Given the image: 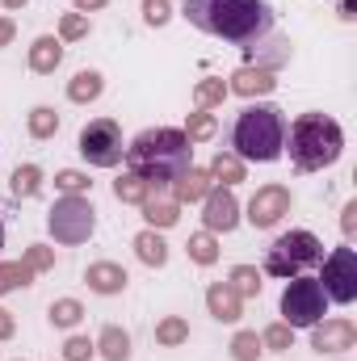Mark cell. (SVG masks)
<instances>
[{
    "label": "cell",
    "mask_w": 357,
    "mask_h": 361,
    "mask_svg": "<svg viewBox=\"0 0 357 361\" xmlns=\"http://www.w3.org/2000/svg\"><path fill=\"white\" fill-rule=\"evenodd\" d=\"M341 227H345V235L353 240V231H357V202H349V206H345V214H341Z\"/></svg>",
    "instance_id": "obj_40"
},
{
    "label": "cell",
    "mask_w": 357,
    "mask_h": 361,
    "mask_svg": "<svg viewBox=\"0 0 357 361\" xmlns=\"http://www.w3.org/2000/svg\"><path fill=\"white\" fill-rule=\"evenodd\" d=\"M25 265H30V273H47L55 265V252L42 248V244H30V248H25Z\"/></svg>",
    "instance_id": "obj_36"
},
{
    "label": "cell",
    "mask_w": 357,
    "mask_h": 361,
    "mask_svg": "<svg viewBox=\"0 0 357 361\" xmlns=\"http://www.w3.org/2000/svg\"><path fill=\"white\" fill-rule=\"evenodd\" d=\"M189 156H193V147H189L185 130L156 126V130H143V135L126 147L122 160H126V169H131L135 177H143L152 189H164V185H173L185 169H193Z\"/></svg>",
    "instance_id": "obj_2"
},
{
    "label": "cell",
    "mask_w": 357,
    "mask_h": 361,
    "mask_svg": "<svg viewBox=\"0 0 357 361\" xmlns=\"http://www.w3.org/2000/svg\"><path fill=\"white\" fill-rule=\"evenodd\" d=\"M55 130H59V114H55L51 105L30 109V135H34V139H51Z\"/></svg>",
    "instance_id": "obj_28"
},
{
    "label": "cell",
    "mask_w": 357,
    "mask_h": 361,
    "mask_svg": "<svg viewBox=\"0 0 357 361\" xmlns=\"http://www.w3.org/2000/svg\"><path fill=\"white\" fill-rule=\"evenodd\" d=\"M0 248H4V223H0Z\"/></svg>",
    "instance_id": "obj_46"
},
{
    "label": "cell",
    "mask_w": 357,
    "mask_h": 361,
    "mask_svg": "<svg viewBox=\"0 0 357 361\" xmlns=\"http://www.w3.org/2000/svg\"><path fill=\"white\" fill-rule=\"evenodd\" d=\"M143 17H147V25H164L173 17V4L169 0H143Z\"/></svg>",
    "instance_id": "obj_38"
},
{
    "label": "cell",
    "mask_w": 357,
    "mask_h": 361,
    "mask_svg": "<svg viewBox=\"0 0 357 361\" xmlns=\"http://www.w3.org/2000/svg\"><path fill=\"white\" fill-rule=\"evenodd\" d=\"M231 147H236L240 160H257V164L277 160L282 147H286V118H282V109L277 105H248L236 118Z\"/></svg>",
    "instance_id": "obj_4"
},
{
    "label": "cell",
    "mask_w": 357,
    "mask_h": 361,
    "mask_svg": "<svg viewBox=\"0 0 357 361\" xmlns=\"http://www.w3.org/2000/svg\"><path fill=\"white\" fill-rule=\"evenodd\" d=\"M8 336H13V315L0 307V341H8Z\"/></svg>",
    "instance_id": "obj_41"
},
{
    "label": "cell",
    "mask_w": 357,
    "mask_h": 361,
    "mask_svg": "<svg viewBox=\"0 0 357 361\" xmlns=\"http://www.w3.org/2000/svg\"><path fill=\"white\" fill-rule=\"evenodd\" d=\"M47 227H51L55 244H85L97 227V214H92L89 197H59L47 214Z\"/></svg>",
    "instance_id": "obj_7"
},
{
    "label": "cell",
    "mask_w": 357,
    "mask_h": 361,
    "mask_svg": "<svg viewBox=\"0 0 357 361\" xmlns=\"http://www.w3.org/2000/svg\"><path fill=\"white\" fill-rule=\"evenodd\" d=\"M143 219H147L152 227H173L181 219L177 202H173V197H147V202H143Z\"/></svg>",
    "instance_id": "obj_23"
},
{
    "label": "cell",
    "mask_w": 357,
    "mask_h": 361,
    "mask_svg": "<svg viewBox=\"0 0 357 361\" xmlns=\"http://www.w3.org/2000/svg\"><path fill=\"white\" fill-rule=\"evenodd\" d=\"M85 281H89V290H97V294H122V286H126V269L114 265V261H97V265H89Z\"/></svg>",
    "instance_id": "obj_16"
},
{
    "label": "cell",
    "mask_w": 357,
    "mask_h": 361,
    "mask_svg": "<svg viewBox=\"0 0 357 361\" xmlns=\"http://www.w3.org/2000/svg\"><path fill=\"white\" fill-rule=\"evenodd\" d=\"M101 4H105V0H76V8H80V13H92V8H101Z\"/></svg>",
    "instance_id": "obj_44"
},
{
    "label": "cell",
    "mask_w": 357,
    "mask_h": 361,
    "mask_svg": "<svg viewBox=\"0 0 357 361\" xmlns=\"http://www.w3.org/2000/svg\"><path fill=\"white\" fill-rule=\"evenodd\" d=\"M80 315H85V307H80L76 298H59V302H51V324H55V328H76Z\"/></svg>",
    "instance_id": "obj_29"
},
{
    "label": "cell",
    "mask_w": 357,
    "mask_h": 361,
    "mask_svg": "<svg viewBox=\"0 0 357 361\" xmlns=\"http://www.w3.org/2000/svg\"><path fill=\"white\" fill-rule=\"evenodd\" d=\"M214 185H210V173H202V169H185L177 180H173V202H198V197H206Z\"/></svg>",
    "instance_id": "obj_17"
},
{
    "label": "cell",
    "mask_w": 357,
    "mask_h": 361,
    "mask_svg": "<svg viewBox=\"0 0 357 361\" xmlns=\"http://www.w3.org/2000/svg\"><path fill=\"white\" fill-rule=\"evenodd\" d=\"M59 63H63V42H59V38H51V34L34 38V47H30V68H34L38 76H51Z\"/></svg>",
    "instance_id": "obj_15"
},
{
    "label": "cell",
    "mask_w": 357,
    "mask_h": 361,
    "mask_svg": "<svg viewBox=\"0 0 357 361\" xmlns=\"http://www.w3.org/2000/svg\"><path fill=\"white\" fill-rule=\"evenodd\" d=\"M55 189H63L68 197H80V193L89 189V177H85V173H76V169H63V173L55 177Z\"/></svg>",
    "instance_id": "obj_34"
},
{
    "label": "cell",
    "mask_w": 357,
    "mask_h": 361,
    "mask_svg": "<svg viewBox=\"0 0 357 361\" xmlns=\"http://www.w3.org/2000/svg\"><path fill=\"white\" fill-rule=\"evenodd\" d=\"M341 152H345V135H341V126L328 114L294 118V126H290V160H294L298 173L328 169V164L341 160Z\"/></svg>",
    "instance_id": "obj_3"
},
{
    "label": "cell",
    "mask_w": 357,
    "mask_h": 361,
    "mask_svg": "<svg viewBox=\"0 0 357 361\" xmlns=\"http://www.w3.org/2000/svg\"><path fill=\"white\" fill-rule=\"evenodd\" d=\"M231 357L236 361H257L261 357V336H257V332H236V341H231Z\"/></svg>",
    "instance_id": "obj_33"
},
{
    "label": "cell",
    "mask_w": 357,
    "mask_h": 361,
    "mask_svg": "<svg viewBox=\"0 0 357 361\" xmlns=\"http://www.w3.org/2000/svg\"><path fill=\"white\" fill-rule=\"evenodd\" d=\"M185 17L189 25L248 51L273 34V8L265 0H185Z\"/></svg>",
    "instance_id": "obj_1"
},
{
    "label": "cell",
    "mask_w": 357,
    "mask_h": 361,
    "mask_svg": "<svg viewBox=\"0 0 357 361\" xmlns=\"http://www.w3.org/2000/svg\"><path fill=\"white\" fill-rule=\"evenodd\" d=\"M92 349H97V345H89V336H72V341L63 345V361H89Z\"/></svg>",
    "instance_id": "obj_39"
},
{
    "label": "cell",
    "mask_w": 357,
    "mask_h": 361,
    "mask_svg": "<svg viewBox=\"0 0 357 361\" xmlns=\"http://www.w3.org/2000/svg\"><path fill=\"white\" fill-rule=\"evenodd\" d=\"M273 89H277V80H273V72L261 68V63H244L231 76V85H227V92H240V97H265Z\"/></svg>",
    "instance_id": "obj_13"
},
{
    "label": "cell",
    "mask_w": 357,
    "mask_h": 361,
    "mask_svg": "<svg viewBox=\"0 0 357 361\" xmlns=\"http://www.w3.org/2000/svg\"><path fill=\"white\" fill-rule=\"evenodd\" d=\"M30 265L25 261H4L0 265V294H8V290H17V286H30Z\"/></svg>",
    "instance_id": "obj_30"
},
{
    "label": "cell",
    "mask_w": 357,
    "mask_h": 361,
    "mask_svg": "<svg viewBox=\"0 0 357 361\" xmlns=\"http://www.w3.org/2000/svg\"><path fill=\"white\" fill-rule=\"evenodd\" d=\"M85 34H89V17H85V13H68V17L59 21V38L76 42V38H85Z\"/></svg>",
    "instance_id": "obj_35"
},
{
    "label": "cell",
    "mask_w": 357,
    "mask_h": 361,
    "mask_svg": "<svg viewBox=\"0 0 357 361\" xmlns=\"http://www.w3.org/2000/svg\"><path fill=\"white\" fill-rule=\"evenodd\" d=\"M210 180H223V185L244 180V160H240L236 152H219V156L210 160Z\"/></svg>",
    "instance_id": "obj_21"
},
{
    "label": "cell",
    "mask_w": 357,
    "mask_h": 361,
    "mask_svg": "<svg viewBox=\"0 0 357 361\" xmlns=\"http://www.w3.org/2000/svg\"><path fill=\"white\" fill-rule=\"evenodd\" d=\"M0 4H4V8H25L30 0H0Z\"/></svg>",
    "instance_id": "obj_45"
},
{
    "label": "cell",
    "mask_w": 357,
    "mask_h": 361,
    "mask_svg": "<svg viewBox=\"0 0 357 361\" xmlns=\"http://www.w3.org/2000/svg\"><path fill=\"white\" fill-rule=\"evenodd\" d=\"M210 135H214V114L210 109H193L185 118V139L193 143V139H210Z\"/></svg>",
    "instance_id": "obj_31"
},
{
    "label": "cell",
    "mask_w": 357,
    "mask_h": 361,
    "mask_svg": "<svg viewBox=\"0 0 357 361\" xmlns=\"http://www.w3.org/2000/svg\"><path fill=\"white\" fill-rule=\"evenodd\" d=\"M341 17H345V21H353V17H357V0H341Z\"/></svg>",
    "instance_id": "obj_43"
},
{
    "label": "cell",
    "mask_w": 357,
    "mask_h": 361,
    "mask_svg": "<svg viewBox=\"0 0 357 361\" xmlns=\"http://www.w3.org/2000/svg\"><path fill=\"white\" fill-rule=\"evenodd\" d=\"M320 286H324V294L332 302H353L357 298V252L353 248H332V257L324 261Z\"/></svg>",
    "instance_id": "obj_9"
},
{
    "label": "cell",
    "mask_w": 357,
    "mask_h": 361,
    "mask_svg": "<svg viewBox=\"0 0 357 361\" xmlns=\"http://www.w3.org/2000/svg\"><path fill=\"white\" fill-rule=\"evenodd\" d=\"M8 42H13V21L0 17V47H8Z\"/></svg>",
    "instance_id": "obj_42"
},
{
    "label": "cell",
    "mask_w": 357,
    "mask_h": 361,
    "mask_svg": "<svg viewBox=\"0 0 357 361\" xmlns=\"http://www.w3.org/2000/svg\"><path fill=\"white\" fill-rule=\"evenodd\" d=\"M97 349H101V357H105V361H126V357H131V336H126L122 328H114V324H109V328L101 332Z\"/></svg>",
    "instance_id": "obj_20"
},
{
    "label": "cell",
    "mask_w": 357,
    "mask_h": 361,
    "mask_svg": "<svg viewBox=\"0 0 357 361\" xmlns=\"http://www.w3.org/2000/svg\"><path fill=\"white\" fill-rule=\"evenodd\" d=\"M311 328H315L311 332V349H320V353H345V349L357 345V328L349 319H320Z\"/></svg>",
    "instance_id": "obj_11"
},
{
    "label": "cell",
    "mask_w": 357,
    "mask_h": 361,
    "mask_svg": "<svg viewBox=\"0 0 357 361\" xmlns=\"http://www.w3.org/2000/svg\"><path fill=\"white\" fill-rule=\"evenodd\" d=\"M282 214H290V189L286 185H265L248 202V223L253 227H273Z\"/></svg>",
    "instance_id": "obj_10"
},
{
    "label": "cell",
    "mask_w": 357,
    "mask_h": 361,
    "mask_svg": "<svg viewBox=\"0 0 357 361\" xmlns=\"http://www.w3.org/2000/svg\"><path fill=\"white\" fill-rule=\"evenodd\" d=\"M324 311H328V294H324L320 277H303L298 273L282 290V315H286L290 328H311V324L324 319Z\"/></svg>",
    "instance_id": "obj_6"
},
{
    "label": "cell",
    "mask_w": 357,
    "mask_h": 361,
    "mask_svg": "<svg viewBox=\"0 0 357 361\" xmlns=\"http://www.w3.org/2000/svg\"><path fill=\"white\" fill-rule=\"evenodd\" d=\"M135 257L143 261V265H152V269H160L164 261H169V244L156 235V227L152 231H139L135 235Z\"/></svg>",
    "instance_id": "obj_18"
},
{
    "label": "cell",
    "mask_w": 357,
    "mask_h": 361,
    "mask_svg": "<svg viewBox=\"0 0 357 361\" xmlns=\"http://www.w3.org/2000/svg\"><path fill=\"white\" fill-rule=\"evenodd\" d=\"M114 197L118 202H135V206H143L147 197H152V185L143 177H135V173H126V177L114 180Z\"/></svg>",
    "instance_id": "obj_22"
},
{
    "label": "cell",
    "mask_w": 357,
    "mask_h": 361,
    "mask_svg": "<svg viewBox=\"0 0 357 361\" xmlns=\"http://www.w3.org/2000/svg\"><path fill=\"white\" fill-rule=\"evenodd\" d=\"M324 261V244L311 231H286L269 244L265 252V273L269 277H298L303 269Z\"/></svg>",
    "instance_id": "obj_5"
},
{
    "label": "cell",
    "mask_w": 357,
    "mask_h": 361,
    "mask_svg": "<svg viewBox=\"0 0 357 361\" xmlns=\"http://www.w3.org/2000/svg\"><path fill=\"white\" fill-rule=\"evenodd\" d=\"M189 261H198V265H214V261H219L214 231H198V235H189Z\"/></svg>",
    "instance_id": "obj_26"
},
{
    "label": "cell",
    "mask_w": 357,
    "mask_h": 361,
    "mask_svg": "<svg viewBox=\"0 0 357 361\" xmlns=\"http://www.w3.org/2000/svg\"><path fill=\"white\" fill-rule=\"evenodd\" d=\"M290 341H294L290 324H273V328H265V336H261V345H269V349H290Z\"/></svg>",
    "instance_id": "obj_37"
},
{
    "label": "cell",
    "mask_w": 357,
    "mask_h": 361,
    "mask_svg": "<svg viewBox=\"0 0 357 361\" xmlns=\"http://www.w3.org/2000/svg\"><path fill=\"white\" fill-rule=\"evenodd\" d=\"M206 231H231L240 223V202L231 189H210L206 193Z\"/></svg>",
    "instance_id": "obj_12"
},
{
    "label": "cell",
    "mask_w": 357,
    "mask_h": 361,
    "mask_svg": "<svg viewBox=\"0 0 357 361\" xmlns=\"http://www.w3.org/2000/svg\"><path fill=\"white\" fill-rule=\"evenodd\" d=\"M206 307H210V315H214L219 324H236V319L244 315V298H240L227 281H214V286L206 290Z\"/></svg>",
    "instance_id": "obj_14"
},
{
    "label": "cell",
    "mask_w": 357,
    "mask_h": 361,
    "mask_svg": "<svg viewBox=\"0 0 357 361\" xmlns=\"http://www.w3.org/2000/svg\"><path fill=\"white\" fill-rule=\"evenodd\" d=\"M80 156L97 164V169H114L122 164L126 156V143H122V126L114 118H92L89 126L80 130Z\"/></svg>",
    "instance_id": "obj_8"
},
{
    "label": "cell",
    "mask_w": 357,
    "mask_h": 361,
    "mask_svg": "<svg viewBox=\"0 0 357 361\" xmlns=\"http://www.w3.org/2000/svg\"><path fill=\"white\" fill-rule=\"evenodd\" d=\"M227 286H231L240 298H257V294H261V273L253 269V265H236Z\"/></svg>",
    "instance_id": "obj_27"
},
{
    "label": "cell",
    "mask_w": 357,
    "mask_h": 361,
    "mask_svg": "<svg viewBox=\"0 0 357 361\" xmlns=\"http://www.w3.org/2000/svg\"><path fill=\"white\" fill-rule=\"evenodd\" d=\"M223 97H227V85L223 80H202L193 89V105L198 109H214V105H223Z\"/></svg>",
    "instance_id": "obj_32"
},
{
    "label": "cell",
    "mask_w": 357,
    "mask_h": 361,
    "mask_svg": "<svg viewBox=\"0 0 357 361\" xmlns=\"http://www.w3.org/2000/svg\"><path fill=\"white\" fill-rule=\"evenodd\" d=\"M42 189V173H38V164H21L17 173H13V180H8V193L13 197H34Z\"/></svg>",
    "instance_id": "obj_24"
},
{
    "label": "cell",
    "mask_w": 357,
    "mask_h": 361,
    "mask_svg": "<svg viewBox=\"0 0 357 361\" xmlns=\"http://www.w3.org/2000/svg\"><path fill=\"white\" fill-rule=\"evenodd\" d=\"M189 341V324L181 319V315H169V319H160L156 324V345H164V349H177Z\"/></svg>",
    "instance_id": "obj_25"
},
{
    "label": "cell",
    "mask_w": 357,
    "mask_h": 361,
    "mask_svg": "<svg viewBox=\"0 0 357 361\" xmlns=\"http://www.w3.org/2000/svg\"><path fill=\"white\" fill-rule=\"evenodd\" d=\"M101 89H105L101 72H76V76H72V85H68V97H72L76 105H89V101L101 97Z\"/></svg>",
    "instance_id": "obj_19"
}]
</instances>
